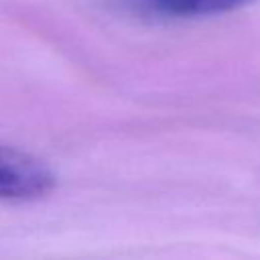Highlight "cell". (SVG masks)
<instances>
[{
	"mask_svg": "<svg viewBox=\"0 0 260 260\" xmlns=\"http://www.w3.org/2000/svg\"><path fill=\"white\" fill-rule=\"evenodd\" d=\"M136 14L150 18H201L244 8L256 0H120Z\"/></svg>",
	"mask_w": 260,
	"mask_h": 260,
	"instance_id": "cell-2",
	"label": "cell"
},
{
	"mask_svg": "<svg viewBox=\"0 0 260 260\" xmlns=\"http://www.w3.org/2000/svg\"><path fill=\"white\" fill-rule=\"evenodd\" d=\"M55 189V173L39 156L0 146V201H28Z\"/></svg>",
	"mask_w": 260,
	"mask_h": 260,
	"instance_id": "cell-1",
	"label": "cell"
}]
</instances>
